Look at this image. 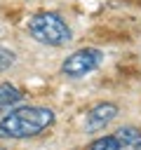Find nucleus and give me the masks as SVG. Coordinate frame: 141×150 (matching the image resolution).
Instances as JSON below:
<instances>
[{"label":"nucleus","instance_id":"obj_1","mask_svg":"<svg viewBox=\"0 0 141 150\" xmlns=\"http://www.w3.org/2000/svg\"><path fill=\"white\" fill-rule=\"evenodd\" d=\"M54 124V110L45 105H21L0 120V138H31Z\"/></svg>","mask_w":141,"mask_h":150},{"label":"nucleus","instance_id":"obj_2","mask_svg":"<svg viewBox=\"0 0 141 150\" xmlns=\"http://www.w3.org/2000/svg\"><path fill=\"white\" fill-rule=\"evenodd\" d=\"M26 28H28V35L35 42L47 45V47H63L73 40L70 26L56 12H35L28 19Z\"/></svg>","mask_w":141,"mask_h":150},{"label":"nucleus","instance_id":"obj_3","mask_svg":"<svg viewBox=\"0 0 141 150\" xmlns=\"http://www.w3.org/2000/svg\"><path fill=\"white\" fill-rule=\"evenodd\" d=\"M103 63V52L96 47H80L73 54H68L61 63V73L66 77H85L94 73Z\"/></svg>","mask_w":141,"mask_h":150},{"label":"nucleus","instance_id":"obj_4","mask_svg":"<svg viewBox=\"0 0 141 150\" xmlns=\"http://www.w3.org/2000/svg\"><path fill=\"white\" fill-rule=\"evenodd\" d=\"M115 117H118V105L110 101H103V103H96L94 108H89L85 127H87V131H99V129L108 127Z\"/></svg>","mask_w":141,"mask_h":150},{"label":"nucleus","instance_id":"obj_5","mask_svg":"<svg viewBox=\"0 0 141 150\" xmlns=\"http://www.w3.org/2000/svg\"><path fill=\"white\" fill-rule=\"evenodd\" d=\"M21 101H24L21 89H16L9 82H2L0 84V112L7 110V108H12V105H16V103H21Z\"/></svg>","mask_w":141,"mask_h":150},{"label":"nucleus","instance_id":"obj_6","mask_svg":"<svg viewBox=\"0 0 141 150\" xmlns=\"http://www.w3.org/2000/svg\"><path fill=\"white\" fill-rule=\"evenodd\" d=\"M115 136L122 143V148L141 150V129H136V127H122V129H118Z\"/></svg>","mask_w":141,"mask_h":150},{"label":"nucleus","instance_id":"obj_7","mask_svg":"<svg viewBox=\"0 0 141 150\" xmlns=\"http://www.w3.org/2000/svg\"><path fill=\"white\" fill-rule=\"evenodd\" d=\"M87 150H122V143L118 141L115 134H108V136L94 138V141L87 145Z\"/></svg>","mask_w":141,"mask_h":150},{"label":"nucleus","instance_id":"obj_8","mask_svg":"<svg viewBox=\"0 0 141 150\" xmlns=\"http://www.w3.org/2000/svg\"><path fill=\"white\" fill-rule=\"evenodd\" d=\"M14 61H16V54L12 49H7V47H0V73L2 70H9L14 66Z\"/></svg>","mask_w":141,"mask_h":150},{"label":"nucleus","instance_id":"obj_9","mask_svg":"<svg viewBox=\"0 0 141 150\" xmlns=\"http://www.w3.org/2000/svg\"><path fill=\"white\" fill-rule=\"evenodd\" d=\"M0 150H5V148H0Z\"/></svg>","mask_w":141,"mask_h":150}]
</instances>
